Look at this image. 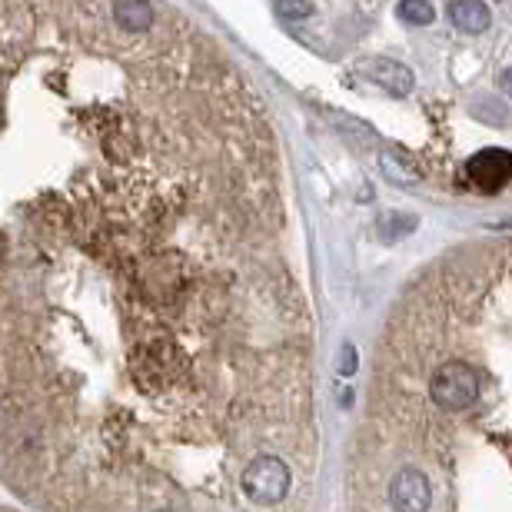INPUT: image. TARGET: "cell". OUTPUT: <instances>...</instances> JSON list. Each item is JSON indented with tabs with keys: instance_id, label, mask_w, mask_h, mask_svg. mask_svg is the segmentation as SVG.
Here are the masks:
<instances>
[{
	"instance_id": "5",
	"label": "cell",
	"mask_w": 512,
	"mask_h": 512,
	"mask_svg": "<svg viewBox=\"0 0 512 512\" xmlns=\"http://www.w3.org/2000/svg\"><path fill=\"white\" fill-rule=\"evenodd\" d=\"M449 17H453V24L463 30V34H483L489 27V20H493L483 0H456V4L449 7Z\"/></svg>"
},
{
	"instance_id": "9",
	"label": "cell",
	"mask_w": 512,
	"mask_h": 512,
	"mask_svg": "<svg viewBox=\"0 0 512 512\" xmlns=\"http://www.w3.org/2000/svg\"><path fill=\"white\" fill-rule=\"evenodd\" d=\"M503 90L512 97V70H506V74H503Z\"/></svg>"
},
{
	"instance_id": "1",
	"label": "cell",
	"mask_w": 512,
	"mask_h": 512,
	"mask_svg": "<svg viewBox=\"0 0 512 512\" xmlns=\"http://www.w3.org/2000/svg\"><path fill=\"white\" fill-rule=\"evenodd\" d=\"M280 143L160 0H0V483L40 512H306Z\"/></svg>"
},
{
	"instance_id": "8",
	"label": "cell",
	"mask_w": 512,
	"mask_h": 512,
	"mask_svg": "<svg viewBox=\"0 0 512 512\" xmlns=\"http://www.w3.org/2000/svg\"><path fill=\"white\" fill-rule=\"evenodd\" d=\"M383 170L389 173L393 180H399V183H416L419 180V170H413V167H406V163H399L396 157H383Z\"/></svg>"
},
{
	"instance_id": "7",
	"label": "cell",
	"mask_w": 512,
	"mask_h": 512,
	"mask_svg": "<svg viewBox=\"0 0 512 512\" xmlns=\"http://www.w3.org/2000/svg\"><path fill=\"white\" fill-rule=\"evenodd\" d=\"M276 10H280V17L286 20H306L313 14V4L310 0H276Z\"/></svg>"
},
{
	"instance_id": "4",
	"label": "cell",
	"mask_w": 512,
	"mask_h": 512,
	"mask_svg": "<svg viewBox=\"0 0 512 512\" xmlns=\"http://www.w3.org/2000/svg\"><path fill=\"white\" fill-rule=\"evenodd\" d=\"M363 74L373 80V84H380L383 90L396 97H406L413 94V70L406 64H399V60H389V57H376V60H366L363 64Z\"/></svg>"
},
{
	"instance_id": "3",
	"label": "cell",
	"mask_w": 512,
	"mask_h": 512,
	"mask_svg": "<svg viewBox=\"0 0 512 512\" xmlns=\"http://www.w3.org/2000/svg\"><path fill=\"white\" fill-rule=\"evenodd\" d=\"M466 180L469 187L479 193H496L512 180V150L503 147H486L469 157L466 163Z\"/></svg>"
},
{
	"instance_id": "2",
	"label": "cell",
	"mask_w": 512,
	"mask_h": 512,
	"mask_svg": "<svg viewBox=\"0 0 512 512\" xmlns=\"http://www.w3.org/2000/svg\"><path fill=\"white\" fill-rule=\"evenodd\" d=\"M346 512H512V237L446 250L389 310Z\"/></svg>"
},
{
	"instance_id": "10",
	"label": "cell",
	"mask_w": 512,
	"mask_h": 512,
	"mask_svg": "<svg viewBox=\"0 0 512 512\" xmlns=\"http://www.w3.org/2000/svg\"><path fill=\"white\" fill-rule=\"evenodd\" d=\"M0 512H14V509H7V506H0Z\"/></svg>"
},
{
	"instance_id": "6",
	"label": "cell",
	"mask_w": 512,
	"mask_h": 512,
	"mask_svg": "<svg viewBox=\"0 0 512 512\" xmlns=\"http://www.w3.org/2000/svg\"><path fill=\"white\" fill-rule=\"evenodd\" d=\"M396 14L403 17L406 24H419V27H426V24H433L436 10H433V4H429V0H399Z\"/></svg>"
}]
</instances>
